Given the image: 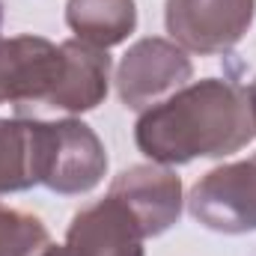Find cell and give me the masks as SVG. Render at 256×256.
<instances>
[{
  "label": "cell",
  "mask_w": 256,
  "mask_h": 256,
  "mask_svg": "<svg viewBox=\"0 0 256 256\" xmlns=\"http://www.w3.org/2000/svg\"><path fill=\"white\" fill-rule=\"evenodd\" d=\"M254 137L256 116L248 90L220 78L185 84L146 108L134 126L137 149L164 167L232 155Z\"/></svg>",
  "instance_id": "cell-1"
},
{
  "label": "cell",
  "mask_w": 256,
  "mask_h": 256,
  "mask_svg": "<svg viewBox=\"0 0 256 256\" xmlns=\"http://www.w3.org/2000/svg\"><path fill=\"white\" fill-rule=\"evenodd\" d=\"M36 185L57 194H86L108 173V155L98 134L78 120H33Z\"/></svg>",
  "instance_id": "cell-2"
},
{
  "label": "cell",
  "mask_w": 256,
  "mask_h": 256,
  "mask_svg": "<svg viewBox=\"0 0 256 256\" xmlns=\"http://www.w3.org/2000/svg\"><path fill=\"white\" fill-rule=\"evenodd\" d=\"M256 0H167V33L194 54H224L250 30Z\"/></svg>",
  "instance_id": "cell-3"
},
{
  "label": "cell",
  "mask_w": 256,
  "mask_h": 256,
  "mask_svg": "<svg viewBox=\"0 0 256 256\" xmlns=\"http://www.w3.org/2000/svg\"><path fill=\"white\" fill-rule=\"evenodd\" d=\"M194 74L191 57L170 39H140L128 48L116 68V90L126 108L146 110L176 90H182Z\"/></svg>",
  "instance_id": "cell-4"
},
{
  "label": "cell",
  "mask_w": 256,
  "mask_h": 256,
  "mask_svg": "<svg viewBox=\"0 0 256 256\" xmlns=\"http://www.w3.org/2000/svg\"><path fill=\"white\" fill-rule=\"evenodd\" d=\"M191 214L214 232L256 230V155L248 161L224 164L206 173L188 196Z\"/></svg>",
  "instance_id": "cell-5"
},
{
  "label": "cell",
  "mask_w": 256,
  "mask_h": 256,
  "mask_svg": "<svg viewBox=\"0 0 256 256\" xmlns=\"http://www.w3.org/2000/svg\"><path fill=\"white\" fill-rule=\"evenodd\" d=\"M110 196L122 200L146 238L167 232L182 214V182L164 164H137L110 182Z\"/></svg>",
  "instance_id": "cell-6"
},
{
  "label": "cell",
  "mask_w": 256,
  "mask_h": 256,
  "mask_svg": "<svg viewBox=\"0 0 256 256\" xmlns=\"http://www.w3.org/2000/svg\"><path fill=\"white\" fill-rule=\"evenodd\" d=\"M143 238L131 208L108 194L72 218L66 248L72 256H143Z\"/></svg>",
  "instance_id": "cell-7"
},
{
  "label": "cell",
  "mask_w": 256,
  "mask_h": 256,
  "mask_svg": "<svg viewBox=\"0 0 256 256\" xmlns=\"http://www.w3.org/2000/svg\"><path fill=\"white\" fill-rule=\"evenodd\" d=\"M66 24L74 33V39L108 51L126 42L128 33H134L137 6L134 0H68Z\"/></svg>",
  "instance_id": "cell-8"
},
{
  "label": "cell",
  "mask_w": 256,
  "mask_h": 256,
  "mask_svg": "<svg viewBox=\"0 0 256 256\" xmlns=\"http://www.w3.org/2000/svg\"><path fill=\"white\" fill-rule=\"evenodd\" d=\"M36 185L33 120H0V194Z\"/></svg>",
  "instance_id": "cell-9"
},
{
  "label": "cell",
  "mask_w": 256,
  "mask_h": 256,
  "mask_svg": "<svg viewBox=\"0 0 256 256\" xmlns=\"http://www.w3.org/2000/svg\"><path fill=\"white\" fill-rule=\"evenodd\" d=\"M51 244L39 218L0 202V256H39Z\"/></svg>",
  "instance_id": "cell-10"
},
{
  "label": "cell",
  "mask_w": 256,
  "mask_h": 256,
  "mask_svg": "<svg viewBox=\"0 0 256 256\" xmlns=\"http://www.w3.org/2000/svg\"><path fill=\"white\" fill-rule=\"evenodd\" d=\"M39 256H72V250H68L66 244H48Z\"/></svg>",
  "instance_id": "cell-11"
},
{
  "label": "cell",
  "mask_w": 256,
  "mask_h": 256,
  "mask_svg": "<svg viewBox=\"0 0 256 256\" xmlns=\"http://www.w3.org/2000/svg\"><path fill=\"white\" fill-rule=\"evenodd\" d=\"M248 96H250V104H254V116H256V78H254V84L248 86Z\"/></svg>",
  "instance_id": "cell-12"
},
{
  "label": "cell",
  "mask_w": 256,
  "mask_h": 256,
  "mask_svg": "<svg viewBox=\"0 0 256 256\" xmlns=\"http://www.w3.org/2000/svg\"><path fill=\"white\" fill-rule=\"evenodd\" d=\"M0 21H3V12H0ZM0 45H3V33H0Z\"/></svg>",
  "instance_id": "cell-13"
}]
</instances>
